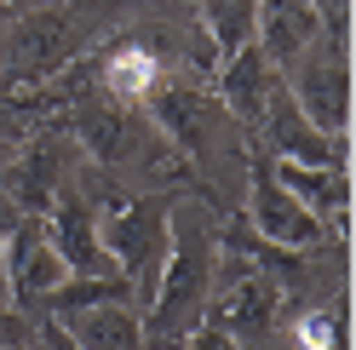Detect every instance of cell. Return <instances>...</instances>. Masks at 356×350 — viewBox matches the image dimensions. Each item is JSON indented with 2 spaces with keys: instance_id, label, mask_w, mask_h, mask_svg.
Listing matches in <instances>:
<instances>
[{
  "instance_id": "1",
  "label": "cell",
  "mask_w": 356,
  "mask_h": 350,
  "mask_svg": "<svg viewBox=\"0 0 356 350\" xmlns=\"http://www.w3.org/2000/svg\"><path fill=\"white\" fill-rule=\"evenodd\" d=\"M149 81H155V63L144 52H121L115 63H109V86H121V92H144Z\"/></svg>"
},
{
  "instance_id": "2",
  "label": "cell",
  "mask_w": 356,
  "mask_h": 350,
  "mask_svg": "<svg viewBox=\"0 0 356 350\" xmlns=\"http://www.w3.org/2000/svg\"><path fill=\"white\" fill-rule=\"evenodd\" d=\"M305 344H327V322H310L305 327Z\"/></svg>"
}]
</instances>
